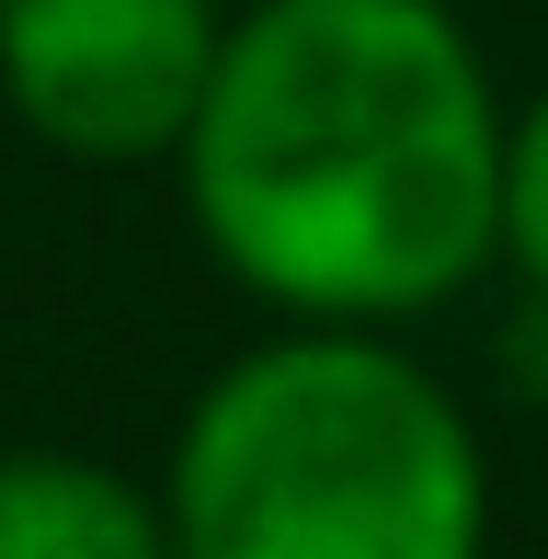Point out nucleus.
I'll use <instances>...</instances> for the list:
<instances>
[{
    "instance_id": "1",
    "label": "nucleus",
    "mask_w": 548,
    "mask_h": 559,
    "mask_svg": "<svg viewBox=\"0 0 548 559\" xmlns=\"http://www.w3.org/2000/svg\"><path fill=\"white\" fill-rule=\"evenodd\" d=\"M503 126L445 0H252L171 160L240 297L401 332L503 251Z\"/></svg>"
},
{
    "instance_id": "2",
    "label": "nucleus",
    "mask_w": 548,
    "mask_h": 559,
    "mask_svg": "<svg viewBox=\"0 0 548 559\" xmlns=\"http://www.w3.org/2000/svg\"><path fill=\"white\" fill-rule=\"evenodd\" d=\"M160 502L194 559H468L491 456L378 320H286L194 389Z\"/></svg>"
},
{
    "instance_id": "3",
    "label": "nucleus",
    "mask_w": 548,
    "mask_h": 559,
    "mask_svg": "<svg viewBox=\"0 0 548 559\" xmlns=\"http://www.w3.org/2000/svg\"><path fill=\"white\" fill-rule=\"evenodd\" d=\"M217 35V0H0V104L69 160H171Z\"/></svg>"
},
{
    "instance_id": "4",
    "label": "nucleus",
    "mask_w": 548,
    "mask_h": 559,
    "mask_svg": "<svg viewBox=\"0 0 548 559\" xmlns=\"http://www.w3.org/2000/svg\"><path fill=\"white\" fill-rule=\"evenodd\" d=\"M171 502H148L127 468L69 445H12L0 456V559H160Z\"/></svg>"
},
{
    "instance_id": "5",
    "label": "nucleus",
    "mask_w": 548,
    "mask_h": 559,
    "mask_svg": "<svg viewBox=\"0 0 548 559\" xmlns=\"http://www.w3.org/2000/svg\"><path fill=\"white\" fill-rule=\"evenodd\" d=\"M503 251H514V274L548 297V92L503 126Z\"/></svg>"
}]
</instances>
